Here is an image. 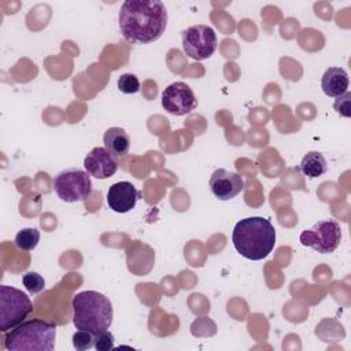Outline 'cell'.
<instances>
[{
    "label": "cell",
    "instance_id": "8",
    "mask_svg": "<svg viewBox=\"0 0 351 351\" xmlns=\"http://www.w3.org/2000/svg\"><path fill=\"white\" fill-rule=\"evenodd\" d=\"M217 34L207 25H195L182 32L184 52L195 60L208 59L217 49Z\"/></svg>",
    "mask_w": 351,
    "mask_h": 351
},
{
    "label": "cell",
    "instance_id": "6",
    "mask_svg": "<svg viewBox=\"0 0 351 351\" xmlns=\"http://www.w3.org/2000/svg\"><path fill=\"white\" fill-rule=\"evenodd\" d=\"M53 189L58 197L66 203L84 202L92 193V180L86 170L69 167L53 178Z\"/></svg>",
    "mask_w": 351,
    "mask_h": 351
},
{
    "label": "cell",
    "instance_id": "19",
    "mask_svg": "<svg viewBox=\"0 0 351 351\" xmlns=\"http://www.w3.org/2000/svg\"><path fill=\"white\" fill-rule=\"evenodd\" d=\"M95 344V335L92 332L88 330H82L78 329L74 335H73V346L75 350L78 351H85L92 348Z\"/></svg>",
    "mask_w": 351,
    "mask_h": 351
},
{
    "label": "cell",
    "instance_id": "3",
    "mask_svg": "<svg viewBox=\"0 0 351 351\" xmlns=\"http://www.w3.org/2000/svg\"><path fill=\"white\" fill-rule=\"evenodd\" d=\"M73 324L77 329L93 335L110 329L112 324V304L107 296L96 291H82L73 296Z\"/></svg>",
    "mask_w": 351,
    "mask_h": 351
},
{
    "label": "cell",
    "instance_id": "11",
    "mask_svg": "<svg viewBox=\"0 0 351 351\" xmlns=\"http://www.w3.org/2000/svg\"><path fill=\"white\" fill-rule=\"evenodd\" d=\"M208 185L217 199L230 200L243 191L244 181L239 173L229 171L226 169H218L211 174Z\"/></svg>",
    "mask_w": 351,
    "mask_h": 351
},
{
    "label": "cell",
    "instance_id": "17",
    "mask_svg": "<svg viewBox=\"0 0 351 351\" xmlns=\"http://www.w3.org/2000/svg\"><path fill=\"white\" fill-rule=\"evenodd\" d=\"M22 284L30 293H38L45 288L44 277L36 271H27L22 277Z\"/></svg>",
    "mask_w": 351,
    "mask_h": 351
},
{
    "label": "cell",
    "instance_id": "13",
    "mask_svg": "<svg viewBox=\"0 0 351 351\" xmlns=\"http://www.w3.org/2000/svg\"><path fill=\"white\" fill-rule=\"evenodd\" d=\"M348 85V75L341 67H329L321 78L322 92L330 97H339L340 95L346 93Z\"/></svg>",
    "mask_w": 351,
    "mask_h": 351
},
{
    "label": "cell",
    "instance_id": "2",
    "mask_svg": "<svg viewBox=\"0 0 351 351\" xmlns=\"http://www.w3.org/2000/svg\"><path fill=\"white\" fill-rule=\"evenodd\" d=\"M232 241L241 256L250 261H261L276 245V229L263 217H248L234 225Z\"/></svg>",
    "mask_w": 351,
    "mask_h": 351
},
{
    "label": "cell",
    "instance_id": "1",
    "mask_svg": "<svg viewBox=\"0 0 351 351\" xmlns=\"http://www.w3.org/2000/svg\"><path fill=\"white\" fill-rule=\"evenodd\" d=\"M118 23L126 41L148 44L165 33L167 11L159 0H126L121 5Z\"/></svg>",
    "mask_w": 351,
    "mask_h": 351
},
{
    "label": "cell",
    "instance_id": "9",
    "mask_svg": "<svg viewBox=\"0 0 351 351\" xmlns=\"http://www.w3.org/2000/svg\"><path fill=\"white\" fill-rule=\"evenodd\" d=\"M197 106V99L189 85L182 81L170 84L162 92V107L171 115H186Z\"/></svg>",
    "mask_w": 351,
    "mask_h": 351
},
{
    "label": "cell",
    "instance_id": "10",
    "mask_svg": "<svg viewBox=\"0 0 351 351\" xmlns=\"http://www.w3.org/2000/svg\"><path fill=\"white\" fill-rule=\"evenodd\" d=\"M118 156L106 147H95L84 159L85 170L99 180L112 177L118 170Z\"/></svg>",
    "mask_w": 351,
    "mask_h": 351
},
{
    "label": "cell",
    "instance_id": "16",
    "mask_svg": "<svg viewBox=\"0 0 351 351\" xmlns=\"http://www.w3.org/2000/svg\"><path fill=\"white\" fill-rule=\"evenodd\" d=\"M40 241V232L36 228H25L15 236V247L22 251H32Z\"/></svg>",
    "mask_w": 351,
    "mask_h": 351
},
{
    "label": "cell",
    "instance_id": "14",
    "mask_svg": "<svg viewBox=\"0 0 351 351\" xmlns=\"http://www.w3.org/2000/svg\"><path fill=\"white\" fill-rule=\"evenodd\" d=\"M103 143H104V147L108 151H111L112 154H115L117 156L126 155L129 152V148H130L129 134L126 133L125 129L118 128V126L108 128L104 132Z\"/></svg>",
    "mask_w": 351,
    "mask_h": 351
},
{
    "label": "cell",
    "instance_id": "7",
    "mask_svg": "<svg viewBox=\"0 0 351 351\" xmlns=\"http://www.w3.org/2000/svg\"><path fill=\"white\" fill-rule=\"evenodd\" d=\"M299 240L304 247H310L319 254H330L341 241V228L332 219L318 221L311 228L303 230Z\"/></svg>",
    "mask_w": 351,
    "mask_h": 351
},
{
    "label": "cell",
    "instance_id": "4",
    "mask_svg": "<svg viewBox=\"0 0 351 351\" xmlns=\"http://www.w3.org/2000/svg\"><path fill=\"white\" fill-rule=\"evenodd\" d=\"M56 324L41 318L23 321L5 333L4 348L8 351H52Z\"/></svg>",
    "mask_w": 351,
    "mask_h": 351
},
{
    "label": "cell",
    "instance_id": "12",
    "mask_svg": "<svg viewBox=\"0 0 351 351\" xmlns=\"http://www.w3.org/2000/svg\"><path fill=\"white\" fill-rule=\"evenodd\" d=\"M140 197V191H137L132 182L119 181L108 188L107 204L112 211L118 214H125L134 208Z\"/></svg>",
    "mask_w": 351,
    "mask_h": 351
},
{
    "label": "cell",
    "instance_id": "20",
    "mask_svg": "<svg viewBox=\"0 0 351 351\" xmlns=\"http://www.w3.org/2000/svg\"><path fill=\"white\" fill-rule=\"evenodd\" d=\"M93 347L97 351H108L114 348V335L107 329L95 335V344Z\"/></svg>",
    "mask_w": 351,
    "mask_h": 351
},
{
    "label": "cell",
    "instance_id": "5",
    "mask_svg": "<svg viewBox=\"0 0 351 351\" xmlns=\"http://www.w3.org/2000/svg\"><path fill=\"white\" fill-rule=\"evenodd\" d=\"M33 311L30 298L18 288L0 285V330L8 332Z\"/></svg>",
    "mask_w": 351,
    "mask_h": 351
},
{
    "label": "cell",
    "instance_id": "18",
    "mask_svg": "<svg viewBox=\"0 0 351 351\" xmlns=\"http://www.w3.org/2000/svg\"><path fill=\"white\" fill-rule=\"evenodd\" d=\"M118 89L125 93V95H133L137 93L140 90V81L134 74L130 73H125L118 78L117 82Z\"/></svg>",
    "mask_w": 351,
    "mask_h": 351
},
{
    "label": "cell",
    "instance_id": "15",
    "mask_svg": "<svg viewBox=\"0 0 351 351\" xmlns=\"http://www.w3.org/2000/svg\"><path fill=\"white\" fill-rule=\"evenodd\" d=\"M299 169L308 178H317V177L326 173L328 165H326V160H325V158L321 152L310 151L303 156Z\"/></svg>",
    "mask_w": 351,
    "mask_h": 351
},
{
    "label": "cell",
    "instance_id": "21",
    "mask_svg": "<svg viewBox=\"0 0 351 351\" xmlns=\"http://www.w3.org/2000/svg\"><path fill=\"white\" fill-rule=\"evenodd\" d=\"M350 103H351V93L347 90L346 93L340 95L339 97H336L335 103H333V108L343 117L350 118L351 117V110H350Z\"/></svg>",
    "mask_w": 351,
    "mask_h": 351
}]
</instances>
